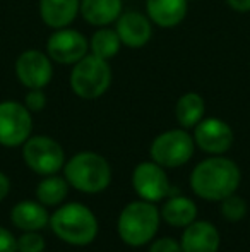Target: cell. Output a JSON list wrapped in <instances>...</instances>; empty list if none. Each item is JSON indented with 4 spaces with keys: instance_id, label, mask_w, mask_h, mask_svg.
<instances>
[{
    "instance_id": "obj_25",
    "label": "cell",
    "mask_w": 250,
    "mask_h": 252,
    "mask_svg": "<svg viewBox=\"0 0 250 252\" xmlns=\"http://www.w3.org/2000/svg\"><path fill=\"white\" fill-rule=\"evenodd\" d=\"M24 106L31 113H38L41 110H45V106H47V94H45L43 88L28 90L26 96H24Z\"/></svg>"
},
{
    "instance_id": "obj_7",
    "label": "cell",
    "mask_w": 250,
    "mask_h": 252,
    "mask_svg": "<svg viewBox=\"0 0 250 252\" xmlns=\"http://www.w3.org/2000/svg\"><path fill=\"white\" fill-rule=\"evenodd\" d=\"M24 163L38 175H54L65 165V153L48 136H31L23 144Z\"/></svg>"
},
{
    "instance_id": "obj_13",
    "label": "cell",
    "mask_w": 250,
    "mask_h": 252,
    "mask_svg": "<svg viewBox=\"0 0 250 252\" xmlns=\"http://www.w3.org/2000/svg\"><path fill=\"white\" fill-rule=\"evenodd\" d=\"M115 30L122 40V45L127 48H142L153 38V21L147 14L137 10L122 12L115 21Z\"/></svg>"
},
{
    "instance_id": "obj_4",
    "label": "cell",
    "mask_w": 250,
    "mask_h": 252,
    "mask_svg": "<svg viewBox=\"0 0 250 252\" xmlns=\"http://www.w3.org/2000/svg\"><path fill=\"white\" fill-rule=\"evenodd\" d=\"M160 211L149 201H134L122 209L117 221L120 239L130 247L149 244L160 228Z\"/></svg>"
},
{
    "instance_id": "obj_2",
    "label": "cell",
    "mask_w": 250,
    "mask_h": 252,
    "mask_svg": "<svg viewBox=\"0 0 250 252\" xmlns=\"http://www.w3.org/2000/svg\"><path fill=\"white\" fill-rule=\"evenodd\" d=\"M52 232L70 246H89L98 235V220L87 206L79 202L63 204L50 216Z\"/></svg>"
},
{
    "instance_id": "obj_21",
    "label": "cell",
    "mask_w": 250,
    "mask_h": 252,
    "mask_svg": "<svg viewBox=\"0 0 250 252\" xmlns=\"http://www.w3.org/2000/svg\"><path fill=\"white\" fill-rule=\"evenodd\" d=\"M120 48L122 40L117 30H111L108 26L98 28L89 40V53L105 60H111L113 57H117Z\"/></svg>"
},
{
    "instance_id": "obj_11",
    "label": "cell",
    "mask_w": 250,
    "mask_h": 252,
    "mask_svg": "<svg viewBox=\"0 0 250 252\" xmlns=\"http://www.w3.org/2000/svg\"><path fill=\"white\" fill-rule=\"evenodd\" d=\"M132 187L144 201H161L170 194V180L165 168L156 161H144L134 168Z\"/></svg>"
},
{
    "instance_id": "obj_8",
    "label": "cell",
    "mask_w": 250,
    "mask_h": 252,
    "mask_svg": "<svg viewBox=\"0 0 250 252\" xmlns=\"http://www.w3.org/2000/svg\"><path fill=\"white\" fill-rule=\"evenodd\" d=\"M33 132V117L24 103L0 101V144L5 148L23 146Z\"/></svg>"
},
{
    "instance_id": "obj_14",
    "label": "cell",
    "mask_w": 250,
    "mask_h": 252,
    "mask_svg": "<svg viewBox=\"0 0 250 252\" xmlns=\"http://www.w3.org/2000/svg\"><path fill=\"white\" fill-rule=\"evenodd\" d=\"M221 237L209 221H192L182 233V252H218Z\"/></svg>"
},
{
    "instance_id": "obj_29",
    "label": "cell",
    "mask_w": 250,
    "mask_h": 252,
    "mask_svg": "<svg viewBox=\"0 0 250 252\" xmlns=\"http://www.w3.org/2000/svg\"><path fill=\"white\" fill-rule=\"evenodd\" d=\"M10 190V180L9 177L5 175L3 172H0V202L7 197V194H9Z\"/></svg>"
},
{
    "instance_id": "obj_16",
    "label": "cell",
    "mask_w": 250,
    "mask_h": 252,
    "mask_svg": "<svg viewBox=\"0 0 250 252\" xmlns=\"http://www.w3.org/2000/svg\"><path fill=\"white\" fill-rule=\"evenodd\" d=\"M79 12L81 0H40V17L52 30L70 26Z\"/></svg>"
},
{
    "instance_id": "obj_19",
    "label": "cell",
    "mask_w": 250,
    "mask_h": 252,
    "mask_svg": "<svg viewBox=\"0 0 250 252\" xmlns=\"http://www.w3.org/2000/svg\"><path fill=\"white\" fill-rule=\"evenodd\" d=\"M161 218L171 226L177 228H185L192 221H195L197 216V206L192 199L185 196H175L170 197L161 208Z\"/></svg>"
},
{
    "instance_id": "obj_26",
    "label": "cell",
    "mask_w": 250,
    "mask_h": 252,
    "mask_svg": "<svg viewBox=\"0 0 250 252\" xmlns=\"http://www.w3.org/2000/svg\"><path fill=\"white\" fill-rule=\"evenodd\" d=\"M149 252H182V246L173 237H161L151 244Z\"/></svg>"
},
{
    "instance_id": "obj_24",
    "label": "cell",
    "mask_w": 250,
    "mask_h": 252,
    "mask_svg": "<svg viewBox=\"0 0 250 252\" xmlns=\"http://www.w3.org/2000/svg\"><path fill=\"white\" fill-rule=\"evenodd\" d=\"M45 239L40 232H24L17 239V252H43Z\"/></svg>"
},
{
    "instance_id": "obj_5",
    "label": "cell",
    "mask_w": 250,
    "mask_h": 252,
    "mask_svg": "<svg viewBox=\"0 0 250 252\" xmlns=\"http://www.w3.org/2000/svg\"><path fill=\"white\" fill-rule=\"evenodd\" d=\"M69 81L72 91L83 100L101 98L110 90L111 81H113L110 60L87 53L84 59L72 65Z\"/></svg>"
},
{
    "instance_id": "obj_18",
    "label": "cell",
    "mask_w": 250,
    "mask_h": 252,
    "mask_svg": "<svg viewBox=\"0 0 250 252\" xmlns=\"http://www.w3.org/2000/svg\"><path fill=\"white\" fill-rule=\"evenodd\" d=\"M122 12H124L122 0H81L79 14L91 26H110L120 17Z\"/></svg>"
},
{
    "instance_id": "obj_6",
    "label": "cell",
    "mask_w": 250,
    "mask_h": 252,
    "mask_svg": "<svg viewBox=\"0 0 250 252\" xmlns=\"http://www.w3.org/2000/svg\"><path fill=\"white\" fill-rule=\"evenodd\" d=\"M194 136H190L185 129H170L154 137L149 148V155L153 161L163 168H177L194 156Z\"/></svg>"
},
{
    "instance_id": "obj_30",
    "label": "cell",
    "mask_w": 250,
    "mask_h": 252,
    "mask_svg": "<svg viewBox=\"0 0 250 252\" xmlns=\"http://www.w3.org/2000/svg\"><path fill=\"white\" fill-rule=\"evenodd\" d=\"M189 2H195V0H189Z\"/></svg>"
},
{
    "instance_id": "obj_3",
    "label": "cell",
    "mask_w": 250,
    "mask_h": 252,
    "mask_svg": "<svg viewBox=\"0 0 250 252\" xmlns=\"http://www.w3.org/2000/svg\"><path fill=\"white\" fill-rule=\"evenodd\" d=\"M63 177L69 186L86 194L103 192L111 182V166L101 155L83 151L63 165Z\"/></svg>"
},
{
    "instance_id": "obj_1",
    "label": "cell",
    "mask_w": 250,
    "mask_h": 252,
    "mask_svg": "<svg viewBox=\"0 0 250 252\" xmlns=\"http://www.w3.org/2000/svg\"><path fill=\"white\" fill-rule=\"evenodd\" d=\"M240 179V168L233 159L213 155L202 159L190 173V187L195 196L206 201H223L235 194Z\"/></svg>"
},
{
    "instance_id": "obj_28",
    "label": "cell",
    "mask_w": 250,
    "mask_h": 252,
    "mask_svg": "<svg viewBox=\"0 0 250 252\" xmlns=\"http://www.w3.org/2000/svg\"><path fill=\"white\" fill-rule=\"evenodd\" d=\"M226 3L237 12H250V0H226Z\"/></svg>"
},
{
    "instance_id": "obj_12",
    "label": "cell",
    "mask_w": 250,
    "mask_h": 252,
    "mask_svg": "<svg viewBox=\"0 0 250 252\" xmlns=\"http://www.w3.org/2000/svg\"><path fill=\"white\" fill-rule=\"evenodd\" d=\"M235 134L224 120L218 117L202 119L194 127V143L204 153L223 155L233 146Z\"/></svg>"
},
{
    "instance_id": "obj_20",
    "label": "cell",
    "mask_w": 250,
    "mask_h": 252,
    "mask_svg": "<svg viewBox=\"0 0 250 252\" xmlns=\"http://www.w3.org/2000/svg\"><path fill=\"white\" fill-rule=\"evenodd\" d=\"M204 113H206V101H204V98L199 93H194V91L182 94L178 98L177 105H175L177 122L184 129L195 127L204 119Z\"/></svg>"
},
{
    "instance_id": "obj_9",
    "label": "cell",
    "mask_w": 250,
    "mask_h": 252,
    "mask_svg": "<svg viewBox=\"0 0 250 252\" xmlns=\"http://www.w3.org/2000/svg\"><path fill=\"white\" fill-rule=\"evenodd\" d=\"M14 70H16V77L24 88L45 90L54 79V60L48 57V53L31 48V50H24L17 57Z\"/></svg>"
},
{
    "instance_id": "obj_10",
    "label": "cell",
    "mask_w": 250,
    "mask_h": 252,
    "mask_svg": "<svg viewBox=\"0 0 250 252\" xmlns=\"http://www.w3.org/2000/svg\"><path fill=\"white\" fill-rule=\"evenodd\" d=\"M47 53L54 62L74 65L89 53V40L77 30H70L69 26L60 28L48 38Z\"/></svg>"
},
{
    "instance_id": "obj_23",
    "label": "cell",
    "mask_w": 250,
    "mask_h": 252,
    "mask_svg": "<svg viewBox=\"0 0 250 252\" xmlns=\"http://www.w3.org/2000/svg\"><path fill=\"white\" fill-rule=\"evenodd\" d=\"M221 215L228 220V221H240L247 215V202L244 197L231 194V196L224 197L221 201Z\"/></svg>"
},
{
    "instance_id": "obj_15",
    "label": "cell",
    "mask_w": 250,
    "mask_h": 252,
    "mask_svg": "<svg viewBox=\"0 0 250 252\" xmlns=\"http://www.w3.org/2000/svg\"><path fill=\"white\" fill-rule=\"evenodd\" d=\"M189 0H146V14L160 28H175L185 19Z\"/></svg>"
},
{
    "instance_id": "obj_17",
    "label": "cell",
    "mask_w": 250,
    "mask_h": 252,
    "mask_svg": "<svg viewBox=\"0 0 250 252\" xmlns=\"http://www.w3.org/2000/svg\"><path fill=\"white\" fill-rule=\"evenodd\" d=\"M10 221L23 232H40L50 223V215L40 201H21L10 209Z\"/></svg>"
},
{
    "instance_id": "obj_27",
    "label": "cell",
    "mask_w": 250,
    "mask_h": 252,
    "mask_svg": "<svg viewBox=\"0 0 250 252\" xmlns=\"http://www.w3.org/2000/svg\"><path fill=\"white\" fill-rule=\"evenodd\" d=\"M0 252H17V239L2 226H0Z\"/></svg>"
},
{
    "instance_id": "obj_22",
    "label": "cell",
    "mask_w": 250,
    "mask_h": 252,
    "mask_svg": "<svg viewBox=\"0 0 250 252\" xmlns=\"http://www.w3.org/2000/svg\"><path fill=\"white\" fill-rule=\"evenodd\" d=\"M67 194H69V182L65 177H58L57 173L47 175L36 187V199L43 206L62 204Z\"/></svg>"
}]
</instances>
